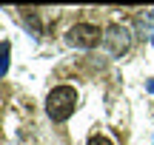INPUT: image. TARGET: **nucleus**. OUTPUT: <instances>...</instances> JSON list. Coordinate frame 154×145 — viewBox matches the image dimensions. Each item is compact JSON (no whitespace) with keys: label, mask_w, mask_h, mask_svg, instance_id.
Listing matches in <instances>:
<instances>
[{"label":"nucleus","mask_w":154,"mask_h":145,"mask_svg":"<svg viewBox=\"0 0 154 145\" xmlns=\"http://www.w3.org/2000/svg\"><path fill=\"white\" fill-rule=\"evenodd\" d=\"M66 40L77 49H94V46L103 43V31H100L97 26H91V23H77V26L69 28Z\"/></svg>","instance_id":"2"},{"label":"nucleus","mask_w":154,"mask_h":145,"mask_svg":"<svg viewBox=\"0 0 154 145\" xmlns=\"http://www.w3.org/2000/svg\"><path fill=\"white\" fill-rule=\"evenodd\" d=\"M103 46L111 57H123L128 51V46H131V37H128V31L123 26H109L103 31Z\"/></svg>","instance_id":"3"},{"label":"nucleus","mask_w":154,"mask_h":145,"mask_svg":"<svg viewBox=\"0 0 154 145\" xmlns=\"http://www.w3.org/2000/svg\"><path fill=\"white\" fill-rule=\"evenodd\" d=\"M86 145H114V142H111L109 137H103V134H97V137H91V140H88Z\"/></svg>","instance_id":"5"},{"label":"nucleus","mask_w":154,"mask_h":145,"mask_svg":"<svg viewBox=\"0 0 154 145\" xmlns=\"http://www.w3.org/2000/svg\"><path fill=\"white\" fill-rule=\"evenodd\" d=\"M9 68V43H0V74H6Z\"/></svg>","instance_id":"4"},{"label":"nucleus","mask_w":154,"mask_h":145,"mask_svg":"<svg viewBox=\"0 0 154 145\" xmlns=\"http://www.w3.org/2000/svg\"><path fill=\"white\" fill-rule=\"evenodd\" d=\"M77 108V91L72 85H57L49 91L46 97V114H49L54 123H66Z\"/></svg>","instance_id":"1"}]
</instances>
